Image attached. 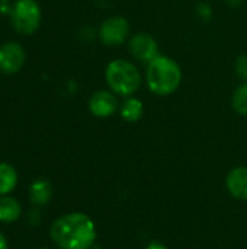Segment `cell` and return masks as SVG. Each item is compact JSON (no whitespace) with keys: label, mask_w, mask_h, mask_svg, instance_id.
<instances>
[{"label":"cell","mask_w":247,"mask_h":249,"mask_svg":"<svg viewBox=\"0 0 247 249\" xmlns=\"http://www.w3.org/2000/svg\"><path fill=\"white\" fill-rule=\"evenodd\" d=\"M128 51L135 60H138L144 64H148L160 54L157 41L153 38V35H150L147 32L134 34L128 39Z\"/></svg>","instance_id":"8992f818"},{"label":"cell","mask_w":247,"mask_h":249,"mask_svg":"<svg viewBox=\"0 0 247 249\" xmlns=\"http://www.w3.org/2000/svg\"><path fill=\"white\" fill-rule=\"evenodd\" d=\"M234 71L236 74L243 80L247 82V55L246 54H242L236 58V63H234Z\"/></svg>","instance_id":"9a60e30c"},{"label":"cell","mask_w":247,"mask_h":249,"mask_svg":"<svg viewBox=\"0 0 247 249\" xmlns=\"http://www.w3.org/2000/svg\"><path fill=\"white\" fill-rule=\"evenodd\" d=\"M119 108L118 98L112 90H96L89 99V111L98 118H109Z\"/></svg>","instance_id":"ba28073f"},{"label":"cell","mask_w":247,"mask_h":249,"mask_svg":"<svg viewBox=\"0 0 247 249\" xmlns=\"http://www.w3.org/2000/svg\"><path fill=\"white\" fill-rule=\"evenodd\" d=\"M226 187L231 197L240 201H247V166L231 169L226 178Z\"/></svg>","instance_id":"9c48e42d"},{"label":"cell","mask_w":247,"mask_h":249,"mask_svg":"<svg viewBox=\"0 0 247 249\" xmlns=\"http://www.w3.org/2000/svg\"><path fill=\"white\" fill-rule=\"evenodd\" d=\"M38 249H48V248H38Z\"/></svg>","instance_id":"7402d4cb"},{"label":"cell","mask_w":247,"mask_h":249,"mask_svg":"<svg viewBox=\"0 0 247 249\" xmlns=\"http://www.w3.org/2000/svg\"><path fill=\"white\" fill-rule=\"evenodd\" d=\"M146 82L151 93L169 96L175 93L182 83V69L169 55L159 54L147 64Z\"/></svg>","instance_id":"7a4b0ae2"},{"label":"cell","mask_w":247,"mask_h":249,"mask_svg":"<svg viewBox=\"0 0 247 249\" xmlns=\"http://www.w3.org/2000/svg\"><path fill=\"white\" fill-rule=\"evenodd\" d=\"M49 238L61 249H92L96 241V226L87 214L71 212L52 222Z\"/></svg>","instance_id":"6da1fadb"},{"label":"cell","mask_w":247,"mask_h":249,"mask_svg":"<svg viewBox=\"0 0 247 249\" xmlns=\"http://www.w3.org/2000/svg\"><path fill=\"white\" fill-rule=\"evenodd\" d=\"M52 185L45 178H38L29 185V201L35 207L47 206L52 198Z\"/></svg>","instance_id":"30bf717a"},{"label":"cell","mask_w":247,"mask_h":249,"mask_svg":"<svg viewBox=\"0 0 247 249\" xmlns=\"http://www.w3.org/2000/svg\"><path fill=\"white\" fill-rule=\"evenodd\" d=\"M144 114V105L143 101L135 96H128L125 101L119 105V115L127 123H137Z\"/></svg>","instance_id":"7c38bea8"},{"label":"cell","mask_w":247,"mask_h":249,"mask_svg":"<svg viewBox=\"0 0 247 249\" xmlns=\"http://www.w3.org/2000/svg\"><path fill=\"white\" fill-rule=\"evenodd\" d=\"M130 36V22L124 16H111L99 28V38L106 47L124 44Z\"/></svg>","instance_id":"5b68a950"},{"label":"cell","mask_w":247,"mask_h":249,"mask_svg":"<svg viewBox=\"0 0 247 249\" xmlns=\"http://www.w3.org/2000/svg\"><path fill=\"white\" fill-rule=\"evenodd\" d=\"M26 222H28V225H31L32 228H36V226L42 222V213L39 212L38 207H33L32 210L28 212V214H26Z\"/></svg>","instance_id":"2e32d148"},{"label":"cell","mask_w":247,"mask_h":249,"mask_svg":"<svg viewBox=\"0 0 247 249\" xmlns=\"http://www.w3.org/2000/svg\"><path fill=\"white\" fill-rule=\"evenodd\" d=\"M197 13L202 20H210L213 18V7L207 3H199L197 6Z\"/></svg>","instance_id":"e0dca14e"},{"label":"cell","mask_w":247,"mask_h":249,"mask_svg":"<svg viewBox=\"0 0 247 249\" xmlns=\"http://www.w3.org/2000/svg\"><path fill=\"white\" fill-rule=\"evenodd\" d=\"M146 249H167V247H165L163 244H160V242H157V241H153V242H150Z\"/></svg>","instance_id":"ac0fdd59"},{"label":"cell","mask_w":247,"mask_h":249,"mask_svg":"<svg viewBox=\"0 0 247 249\" xmlns=\"http://www.w3.org/2000/svg\"><path fill=\"white\" fill-rule=\"evenodd\" d=\"M25 50L19 42H4L0 47V71L4 74L17 73L25 63Z\"/></svg>","instance_id":"52a82bcc"},{"label":"cell","mask_w":247,"mask_h":249,"mask_svg":"<svg viewBox=\"0 0 247 249\" xmlns=\"http://www.w3.org/2000/svg\"><path fill=\"white\" fill-rule=\"evenodd\" d=\"M17 185V171L7 162H0V196H9Z\"/></svg>","instance_id":"4fadbf2b"},{"label":"cell","mask_w":247,"mask_h":249,"mask_svg":"<svg viewBox=\"0 0 247 249\" xmlns=\"http://www.w3.org/2000/svg\"><path fill=\"white\" fill-rule=\"evenodd\" d=\"M105 79L109 90H112L116 96L124 98L132 96L141 85V74L138 67L125 58L109 61L105 69Z\"/></svg>","instance_id":"3957f363"},{"label":"cell","mask_w":247,"mask_h":249,"mask_svg":"<svg viewBox=\"0 0 247 249\" xmlns=\"http://www.w3.org/2000/svg\"><path fill=\"white\" fill-rule=\"evenodd\" d=\"M231 107L239 114L247 117V82H243L233 93Z\"/></svg>","instance_id":"5bb4252c"},{"label":"cell","mask_w":247,"mask_h":249,"mask_svg":"<svg viewBox=\"0 0 247 249\" xmlns=\"http://www.w3.org/2000/svg\"><path fill=\"white\" fill-rule=\"evenodd\" d=\"M226 3H227L229 6L236 7V6H240V4L243 3V0H226Z\"/></svg>","instance_id":"ffe728a7"},{"label":"cell","mask_w":247,"mask_h":249,"mask_svg":"<svg viewBox=\"0 0 247 249\" xmlns=\"http://www.w3.org/2000/svg\"><path fill=\"white\" fill-rule=\"evenodd\" d=\"M41 7L36 0H16L10 9V20L20 35H32L41 23Z\"/></svg>","instance_id":"277c9868"},{"label":"cell","mask_w":247,"mask_h":249,"mask_svg":"<svg viewBox=\"0 0 247 249\" xmlns=\"http://www.w3.org/2000/svg\"><path fill=\"white\" fill-rule=\"evenodd\" d=\"M7 3H9V0H0V7L1 6H6Z\"/></svg>","instance_id":"44dd1931"},{"label":"cell","mask_w":247,"mask_h":249,"mask_svg":"<svg viewBox=\"0 0 247 249\" xmlns=\"http://www.w3.org/2000/svg\"><path fill=\"white\" fill-rule=\"evenodd\" d=\"M0 249H9L7 239H6V236L3 235V232H1V231H0Z\"/></svg>","instance_id":"d6986e66"},{"label":"cell","mask_w":247,"mask_h":249,"mask_svg":"<svg viewBox=\"0 0 247 249\" xmlns=\"http://www.w3.org/2000/svg\"><path fill=\"white\" fill-rule=\"evenodd\" d=\"M22 214L20 203L12 196H0V223H13Z\"/></svg>","instance_id":"8fae6325"}]
</instances>
